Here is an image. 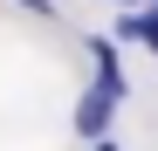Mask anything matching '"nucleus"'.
I'll return each instance as SVG.
<instances>
[{
  "instance_id": "obj_2",
  "label": "nucleus",
  "mask_w": 158,
  "mask_h": 151,
  "mask_svg": "<svg viewBox=\"0 0 158 151\" xmlns=\"http://www.w3.org/2000/svg\"><path fill=\"white\" fill-rule=\"evenodd\" d=\"M89 55H96V89H110V96H124V69H117V48H110V41L96 35V41H89Z\"/></svg>"
},
{
  "instance_id": "obj_1",
  "label": "nucleus",
  "mask_w": 158,
  "mask_h": 151,
  "mask_svg": "<svg viewBox=\"0 0 158 151\" xmlns=\"http://www.w3.org/2000/svg\"><path fill=\"white\" fill-rule=\"evenodd\" d=\"M110 110H117V96L110 89H89L83 103H76V131H83V137H103V131H110Z\"/></svg>"
},
{
  "instance_id": "obj_5",
  "label": "nucleus",
  "mask_w": 158,
  "mask_h": 151,
  "mask_svg": "<svg viewBox=\"0 0 158 151\" xmlns=\"http://www.w3.org/2000/svg\"><path fill=\"white\" fill-rule=\"evenodd\" d=\"M96 151H117V137H96Z\"/></svg>"
},
{
  "instance_id": "obj_6",
  "label": "nucleus",
  "mask_w": 158,
  "mask_h": 151,
  "mask_svg": "<svg viewBox=\"0 0 158 151\" xmlns=\"http://www.w3.org/2000/svg\"><path fill=\"white\" fill-rule=\"evenodd\" d=\"M124 7H131V0H124Z\"/></svg>"
},
{
  "instance_id": "obj_3",
  "label": "nucleus",
  "mask_w": 158,
  "mask_h": 151,
  "mask_svg": "<svg viewBox=\"0 0 158 151\" xmlns=\"http://www.w3.org/2000/svg\"><path fill=\"white\" fill-rule=\"evenodd\" d=\"M124 35H138L151 55H158V14H144V21H124Z\"/></svg>"
},
{
  "instance_id": "obj_4",
  "label": "nucleus",
  "mask_w": 158,
  "mask_h": 151,
  "mask_svg": "<svg viewBox=\"0 0 158 151\" xmlns=\"http://www.w3.org/2000/svg\"><path fill=\"white\" fill-rule=\"evenodd\" d=\"M21 7H28V14H55V0H21Z\"/></svg>"
}]
</instances>
